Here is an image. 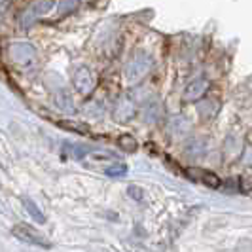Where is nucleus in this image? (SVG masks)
<instances>
[{
    "label": "nucleus",
    "mask_w": 252,
    "mask_h": 252,
    "mask_svg": "<svg viewBox=\"0 0 252 252\" xmlns=\"http://www.w3.org/2000/svg\"><path fill=\"white\" fill-rule=\"evenodd\" d=\"M106 175L112 178H122L127 175V165L126 163H114L106 169Z\"/></svg>",
    "instance_id": "obj_13"
},
{
    "label": "nucleus",
    "mask_w": 252,
    "mask_h": 252,
    "mask_svg": "<svg viewBox=\"0 0 252 252\" xmlns=\"http://www.w3.org/2000/svg\"><path fill=\"white\" fill-rule=\"evenodd\" d=\"M59 126L68 129V131H74L78 135H88L89 133V127L86 124H78V122H61Z\"/></svg>",
    "instance_id": "obj_12"
},
{
    "label": "nucleus",
    "mask_w": 252,
    "mask_h": 252,
    "mask_svg": "<svg viewBox=\"0 0 252 252\" xmlns=\"http://www.w3.org/2000/svg\"><path fill=\"white\" fill-rule=\"evenodd\" d=\"M4 2H6V0H0V4H4Z\"/></svg>",
    "instance_id": "obj_16"
},
{
    "label": "nucleus",
    "mask_w": 252,
    "mask_h": 252,
    "mask_svg": "<svg viewBox=\"0 0 252 252\" xmlns=\"http://www.w3.org/2000/svg\"><path fill=\"white\" fill-rule=\"evenodd\" d=\"M118 146H120V148H124L126 152H135L137 148H139L137 140L133 139L131 135H122V137L118 139Z\"/></svg>",
    "instance_id": "obj_11"
},
{
    "label": "nucleus",
    "mask_w": 252,
    "mask_h": 252,
    "mask_svg": "<svg viewBox=\"0 0 252 252\" xmlns=\"http://www.w3.org/2000/svg\"><path fill=\"white\" fill-rule=\"evenodd\" d=\"M10 57L13 59V63L19 66H31L36 61V50L27 44V42H15L10 46Z\"/></svg>",
    "instance_id": "obj_2"
},
{
    "label": "nucleus",
    "mask_w": 252,
    "mask_h": 252,
    "mask_svg": "<svg viewBox=\"0 0 252 252\" xmlns=\"http://www.w3.org/2000/svg\"><path fill=\"white\" fill-rule=\"evenodd\" d=\"M152 68V59L148 55H139L126 66V82L135 86L140 80H144Z\"/></svg>",
    "instance_id": "obj_1"
},
{
    "label": "nucleus",
    "mask_w": 252,
    "mask_h": 252,
    "mask_svg": "<svg viewBox=\"0 0 252 252\" xmlns=\"http://www.w3.org/2000/svg\"><path fill=\"white\" fill-rule=\"evenodd\" d=\"M51 8H53V0H40L36 4H32V6H31L29 10H25V13L21 15V25L25 27V29H29L40 15L50 12Z\"/></svg>",
    "instance_id": "obj_4"
},
{
    "label": "nucleus",
    "mask_w": 252,
    "mask_h": 252,
    "mask_svg": "<svg viewBox=\"0 0 252 252\" xmlns=\"http://www.w3.org/2000/svg\"><path fill=\"white\" fill-rule=\"evenodd\" d=\"M186 175L189 177V180H199L203 184H207L209 188H218V186H220V178L216 177L215 173H211V171L191 167V169L186 171Z\"/></svg>",
    "instance_id": "obj_7"
},
{
    "label": "nucleus",
    "mask_w": 252,
    "mask_h": 252,
    "mask_svg": "<svg viewBox=\"0 0 252 252\" xmlns=\"http://www.w3.org/2000/svg\"><path fill=\"white\" fill-rule=\"evenodd\" d=\"M129 195H133V197H135V199H142V189L140 188H137V186H131V188H129Z\"/></svg>",
    "instance_id": "obj_15"
},
{
    "label": "nucleus",
    "mask_w": 252,
    "mask_h": 252,
    "mask_svg": "<svg viewBox=\"0 0 252 252\" xmlns=\"http://www.w3.org/2000/svg\"><path fill=\"white\" fill-rule=\"evenodd\" d=\"M207 88H209V84L205 80H195V82H191L188 88H186L184 99L186 101H197V99H201L203 95L207 93Z\"/></svg>",
    "instance_id": "obj_8"
},
{
    "label": "nucleus",
    "mask_w": 252,
    "mask_h": 252,
    "mask_svg": "<svg viewBox=\"0 0 252 252\" xmlns=\"http://www.w3.org/2000/svg\"><path fill=\"white\" fill-rule=\"evenodd\" d=\"M72 84L82 95H89L95 88V78H93L88 66H78L74 72V78H72Z\"/></svg>",
    "instance_id": "obj_3"
},
{
    "label": "nucleus",
    "mask_w": 252,
    "mask_h": 252,
    "mask_svg": "<svg viewBox=\"0 0 252 252\" xmlns=\"http://www.w3.org/2000/svg\"><path fill=\"white\" fill-rule=\"evenodd\" d=\"M80 0H61L59 4V15H66L68 12H74Z\"/></svg>",
    "instance_id": "obj_14"
},
{
    "label": "nucleus",
    "mask_w": 252,
    "mask_h": 252,
    "mask_svg": "<svg viewBox=\"0 0 252 252\" xmlns=\"http://www.w3.org/2000/svg\"><path fill=\"white\" fill-rule=\"evenodd\" d=\"M135 116V104L129 97H122L120 101L116 102V108H114V120L126 124L131 118Z\"/></svg>",
    "instance_id": "obj_6"
},
{
    "label": "nucleus",
    "mask_w": 252,
    "mask_h": 252,
    "mask_svg": "<svg viewBox=\"0 0 252 252\" xmlns=\"http://www.w3.org/2000/svg\"><path fill=\"white\" fill-rule=\"evenodd\" d=\"M12 233L17 237V239L25 241V243H31V245H38V247H50L48 241H44L42 235H38L34 229H31L29 226H15L12 229Z\"/></svg>",
    "instance_id": "obj_5"
},
{
    "label": "nucleus",
    "mask_w": 252,
    "mask_h": 252,
    "mask_svg": "<svg viewBox=\"0 0 252 252\" xmlns=\"http://www.w3.org/2000/svg\"><path fill=\"white\" fill-rule=\"evenodd\" d=\"M55 104H57V108H61V110L66 114L76 112V106H74V102H72V97H70V93H68L66 89H59V91L55 93Z\"/></svg>",
    "instance_id": "obj_9"
},
{
    "label": "nucleus",
    "mask_w": 252,
    "mask_h": 252,
    "mask_svg": "<svg viewBox=\"0 0 252 252\" xmlns=\"http://www.w3.org/2000/svg\"><path fill=\"white\" fill-rule=\"evenodd\" d=\"M23 205H25V209H27V213L32 216L34 220H36L38 224H44L46 222V216L42 215V211L38 209V205L31 197H23Z\"/></svg>",
    "instance_id": "obj_10"
}]
</instances>
